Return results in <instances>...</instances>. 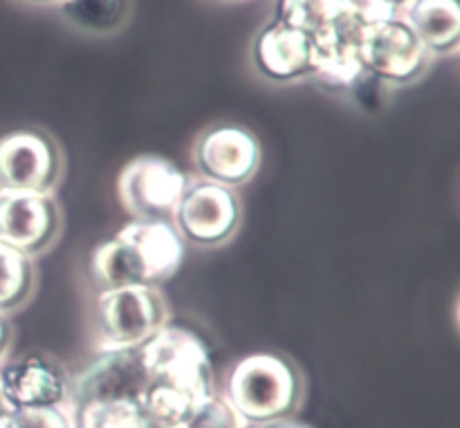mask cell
<instances>
[{
    "label": "cell",
    "instance_id": "6da1fadb",
    "mask_svg": "<svg viewBox=\"0 0 460 428\" xmlns=\"http://www.w3.org/2000/svg\"><path fill=\"white\" fill-rule=\"evenodd\" d=\"M184 245L178 231L160 220H135L115 238L94 247L90 276L99 292L117 287H155L178 272Z\"/></svg>",
    "mask_w": 460,
    "mask_h": 428
},
{
    "label": "cell",
    "instance_id": "7a4b0ae2",
    "mask_svg": "<svg viewBox=\"0 0 460 428\" xmlns=\"http://www.w3.org/2000/svg\"><path fill=\"white\" fill-rule=\"evenodd\" d=\"M299 377L279 354H250L227 380V402L245 422H279L296 406Z\"/></svg>",
    "mask_w": 460,
    "mask_h": 428
},
{
    "label": "cell",
    "instance_id": "3957f363",
    "mask_svg": "<svg viewBox=\"0 0 460 428\" xmlns=\"http://www.w3.org/2000/svg\"><path fill=\"white\" fill-rule=\"evenodd\" d=\"M166 323L164 299L155 287H117L99 292L97 328L106 350L139 348Z\"/></svg>",
    "mask_w": 460,
    "mask_h": 428
},
{
    "label": "cell",
    "instance_id": "277c9868",
    "mask_svg": "<svg viewBox=\"0 0 460 428\" xmlns=\"http://www.w3.org/2000/svg\"><path fill=\"white\" fill-rule=\"evenodd\" d=\"M189 184L182 170L164 157H137L117 179L121 206L137 220L169 223Z\"/></svg>",
    "mask_w": 460,
    "mask_h": 428
},
{
    "label": "cell",
    "instance_id": "5b68a950",
    "mask_svg": "<svg viewBox=\"0 0 460 428\" xmlns=\"http://www.w3.org/2000/svg\"><path fill=\"white\" fill-rule=\"evenodd\" d=\"M359 54L364 70L389 85L416 81L427 70L431 57L402 16H391L364 27Z\"/></svg>",
    "mask_w": 460,
    "mask_h": 428
},
{
    "label": "cell",
    "instance_id": "8992f818",
    "mask_svg": "<svg viewBox=\"0 0 460 428\" xmlns=\"http://www.w3.org/2000/svg\"><path fill=\"white\" fill-rule=\"evenodd\" d=\"M61 173V155L49 135L22 128L0 137V188L49 193Z\"/></svg>",
    "mask_w": 460,
    "mask_h": 428
},
{
    "label": "cell",
    "instance_id": "52a82bcc",
    "mask_svg": "<svg viewBox=\"0 0 460 428\" xmlns=\"http://www.w3.org/2000/svg\"><path fill=\"white\" fill-rule=\"evenodd\" d=\"M61 218L49 193L0 188V242L25 256L48 249Z\"/></svg>",
    "mask_w": 460,
    "mask_h": 428
},
{
    "label": "cell",
    "instance_id": "ba28073f",
    "mask_svg": "<svg viewBox=\"0 0 460 428\" xmlns=\"http://www.w3.org/2000/svg\"><path fill=\"white\" fill-rule=\"evenodd\" d=\"M178 231L200 247H214L227 240L238 227L241 206L227 187L200 182L189 187L173 215Z\"/></svg>",
    "mask_w": 460,
    "mask_h": 428
},
{
    "label": "cell",
    "instance_id": "9c48e42d",
    "mask_svg": "<svg viewBox=\"0 0 460 428\" xmlns=\"http://www.w3.org/2000/svg\"><path fill=\"white\" fill-rule=\"evenodd\" d=\"M261 146L250 130L220 124L207 130L196 146V166L209 182L236 187L256 173Z\"/></svg>",
    "mask_w": 460,
    "mask_h": 428
},
{
    "label": "cell",
    "instance_id": "30bf717a",
    "mask_svg": "<svg viewBox=\"0 0 460 428\" xmlns=\"http://www.w3.org/2000/svg\"><path fill=\"white\" fill-rule=\"evenodd\" d=\"M148 384V371L139 348L106 350L88 371L76 380V404L112 402V399H142Z\"/></svg>",
    "mask_w": 460,
    "mask_h": 428
},
{
    "label": "cell",
    "instance_id": "8fae6325",
    "mask_svg": "<svg viewBox=\"0 0 460 428\" xmlns=\"http://www.w3.org/2000/svg\"><path fill=\"white\" fill-rule=\"evenodd\" d=\"M63 372L43 357H21L0 368V399L9 413L54 408L66 399Z\"/></svg>",
    "mask_w": 460,
    "mask_h": 428
},
{
    "label": "cell",
    "instance_id": "7c38bea8",
    "mask_svg": "<svg viewBox=\"0 0 460 428\" xmlns=\"http://www.w3.org/2000/svg\"><path fill=\"white\" fill-rule=\"evenodd\" d=\"M364 27L349 12L323 31L313 36V76L335 90H349L364 72L359 40Z\"/></svg>",
    "mask_w": 460,
    "mask_h": 428
},
{
    "label": "cell",
    "instance_id": "4fadbf2b",
    "mask_svg": "<svg viewBox=\"0 0 460 428\" xmlns=\"http://www.w3.org/2000/svg\"><path fill=\"white\" fill-rule=\"evenodd\" d=\"M313 36L274 21L254 45V61L261 74L274 81H292L313 74Z\"/></svg>",
    "mask_w": 460,
    "mask_h": 428
},
{
    "label": "cell",
    "instance_id": "5bb4252c",
    "mask_svg": "<svg viewBox=\"0 0 460 428\" xmlns=\"http://www.w3.org/2000/svg\"><path fill=\"white\" fill-rule=\"evenodd\" d=\"M400 16L429 54H454L460 45L458 0H411Z\"/></svg>",
    "mask_w": 460,
    "mask_h": 428
},
{
    "label": "cell",
    "instance_id": "9a60e30c",
    "mask_svg": "<svg viewBox=\"0 0 460 428\" xmlns=\"http://www.w3.org/2000/svg\"><path fill=\"white\" fill-rule=\"evenodd\" d=\"M66 21L90 34L119 30L128 13V0H58Z\"/></svg>",
    "mask_w": 460,
    "mask_h": 428
},
{
    "label": "cell",
    "instance_id": "2e32d148",
    "mask_svg": "<svg viewBox=\"0 0 460 428\" xmlns=\"http://www.w3.org/2000/svg\"><path fill=\"white\" fill-rule=\"evenodd\" d=\"M346 13V0H279L277 21L314 36Z\"/></svg>",
    "mask_w": 460,
    "mask_h": 428
},
{
    "label": "cell",
    "instance_id": "e0dca14e",
    "mask_svg": "<svg viewBox=\"0 0 460 428\" xmlns=\"http://www.w3.org/2000/svg\"><path fill=\"white\" fill-rule=\"evenodd\" d=\"M34 290L30 256L0 242V314L18 310Z\"/></svg>",
    "mask_w": 460,
    "mask_h": 428
},
{
    "label": "cell",
    "instance_id": "ac0fdd59",
    "mask_svg": "<svg viewBox=\"0 0 460 428\" xmlns=\"http://www.w3.org/2000/svg\"><path fill=\"white\" fill-rule=\"evenodd\" d=\"M79 428H153V424L139 402L112 399L79 406Z\"/></svg>",
    "mask_w": 460,
    "mask_h": 428
},
{
    "label": "cell",
    "instance_id": "d6986e66",
    "mask_svg": "<svg viewBox=\"0 0 460 428\" xmlns=\"http://www.w3.org/2000/svg\"><path fill=\"white\" fill-rule=\"evenodd\" d=\"M247 422L238 415L227 399H218L211 395L207 402L198 406V411L189 417L184 428H245Z\"/></svg>",
    "mask_w": 460,
    "mask_h": 428
},
{
    "label": "cell",
    "instance_id": "ffe728a7",
    "mask_svg": "<svg viewBox=\"0 0 460 428\" xmlns=\"http://www.w3.org/2000/svg\"><path fill=\"white\" fill-rule=\"evenodd\" d=\"M411 0H346V12L355 18L362 27L373 22L386 21L391 16H400L402 9Z\"/></svg>",
    "mask_w": 460,
    "mask_h": 428
},
{
    "label": "cell",
    "instance_id": "44dd1931",
    "mask_svg": "<svg viewBox=\"0 0 460 428\" xmlns=\"http://www.w3.org/2000/svg\"><path fill=\"white\" fill-rule=\"evenodd\" d=\"M386 88H391V85L385 83L382 79H377V76L371 74L368 70H364L362 74L353 81V85L349 88V92L358 99L359 106L377 108L382 103V99H385Z\"/></svg>",
    "mask_w": 460,
    "mask_h": 428
},
{
    "label": "cell",
    "instance_id": "7402d4cb",
    "mask_svg": "<svg viewBox=\"0 0 460 428\" xmlns=\"http://www.w3.org/2000/svg\"><path fill=\"white\" fill-rule=\"evenodd\" d=\"M13 420L21 428H70L66 415L54 408H34V411H18L12 413Z\"/></svg>",
    "mask_w": 460,
    "mask_h": 428
},
{
    "label": "cell",
    "instance_id": "603a6c76",
    "mask_svg": "<svg viewBox=\"0 0 460 428\" xmlns=\"http://www.w3.org/2000/svg\"><path fill=\"white\" fill-rule=\"evenodd\" d=\"M9 341H12V326H9L4 314H0V359H3V354L7 353Z\"/></svg>",
    "mask_w": 460,
    "mask_h": 428
},
{
    "label": "cell",
    "instance_id": "cb8c5ba5",
    "mask_svg": "<svg viewBox=\"0 0 460 428\" xmlns=\"http://www.w3.org/2000/svg\"><path fill=\"white\" fill-rule=\"evenodd\" d=\"M0 428H21L9 411H0Z\"/></svg>",
    "mask_w": 460,
    "mask_h": 428
},
{
    "label": "cell",
    "instance_id": "d4e9b609",
    "mask_svg": "<svg viewBox=\"0 0 460 428\" xmlns=\"http://www.w3.org/2000/svg\"><path fill=\"white\" fill-rule=\"evenodd\" d=\"M34 3H54V0H34Z\"/></svg>",
    "mask_w": 460,
    "mask_h": 428
},
{
    "label": "cell",
    "instance_id": "484cf974",
    "mask_svg": "<svg viewBox=\"0 0 460 428\" xmlns=\"http://www.w3.org/2000/svg\"><path fill=\"white\" fill-rule=\"evenodd\" d=\"M0 411H7V408L3 406V399H0Z\"/></svg>",
    "mask_w": 460,
    "mask_h": 428
},
{
    "label": "cell",
    "instance_id": "4316f807",
    "mask_svg": "<svg viewBox=\"0 0 460 428\" xmlns=\"http://www.w3.org/2000/svg\"><path fill=\"white\" fill-rule=\"evenodd\" d=\"M171 428H184V426H171Z\"/></svg>",
    "mask_w": 460,
    "mask_h": 428
}]
</instances>
